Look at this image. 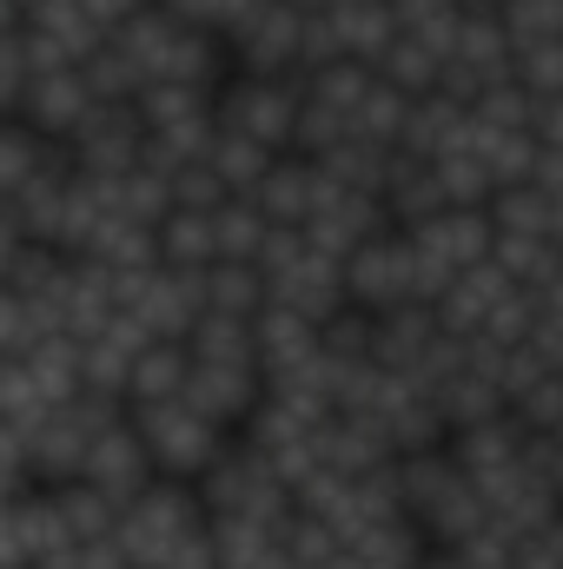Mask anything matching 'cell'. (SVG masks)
I'll list each match as a JSON object with an SVG mask.
<instances>
[{"mask_svg": "<svg viewBox=\"0 0 563 569\" xmlns=\"http://www.w3.org/2000/svg\"><path fill=\"white\" fill-rule=\"evenodd\" d=\"M298 80H259V73H226V87L213 93V127L239 133V140L266 146V152H292L298 133Z\"/></svg>", "mask_w": 563, "mask_h": 569, "instance_id": "cell-1", "label": "cell"}, {"mask_svg": "<svg viewBox=\"0 0 563 569\" xmlns=\"http://www.w3.org/2000/svg\"><path fill=\"white\" fill-rule=\"evenodd\" d=\"M140 443L152 463L192 477V470H213L226 457V425H213L206 411H192L186 398H166V405H140Z\"/></svg>", "mask_w": 563, "mask_h": 569, "instance_id": "cell-2", "label": "cell"}, {"mask_svg": "<svg viewBox=\"0 0 563 569\" xmlns=\"http://www.w3.org/2000/svg\"><path fill=\"white\" fill-rule=\"evenodd\" d=\"M345 305H358V311H372V318H385V311H398V305H424L405 232H378L372 246H358V252L345 259Z\"/></svg>", "mask_w": 563, "mask_h": 569, "instance_id": "cell-3", "label": "cell"}, {"mask_svg": "<svg viewBox=\"0 0 563 569\" xmlns=\"http://www.w3.org/2000/svg\"><path fill=\"white\" fill-rule=\"evenodd\" d=\"M298 33H305V13H292L285 0H259V7L233 27L226 60H233V73L298 80Z\"/></svg>", "mask_w": 563, "mask_h": 569, "instance_id": "cell-4", "label": "cell"}, {"mask_svg": "<svg viewBox=\"0 0 563 569\" xmlns=\"http://www.w3.org/2000/svg\"><path fill=\"white\" fill-rule=\"evenodd\" d=\"M60 152H67V166L80 179H120V172H134L146 159V127L134 107H93Z\"/></svg>", "mask_w": 563, "mask_h": 569, "instance_id": "cell-5", "label": "cell"}, {"mask_svg": "<svg viewBox=\"0 0 563 569\" xmlns=\"http://www.w3.org/2000/svg\"><path fill=\"white\" fill-rule=\"evenodd\" d=\"M87 113H93V93H87L80 73H27V93H20V113H13V120H20L33 140L67 146L80 133Z\"/></svg>", "mask_w": 563, "mask_h": 569, "instance_id": "cell-6", "label": "cell"}, {"mask_svg": "<svg viewBox=\"0 0 563 569\" xmlns=\"http://www.w3.org/2000/svg\"><path fill=\"white\" fill-rule=\"evenodd\" d=\"M266 305H279L292 318H305V325H325L332 311H345V266H332V259H318L312 246L266 279Z\"/></svg>", "mask_w": 563, "mask_h": 569, "instance_id": "cell-7", "label": "cell"}, {"mask_svg": "<svg viewBox=\"0 0 563 569\" xmlns=\"http://www.w3.org/2000/svg\"><path fill=\"white\" fill-rule=\"evenodd\" d=\"M325 192H332V179H325L318 159H305V152H279L273 172H266V186L253 192V206H259L273 226H305V219L325 206Z\"/></svg>", "mask_w": 563, "mask_h": 569, "instance_id": "cell-8", "label": "cell"}, {"mask_svg": "<svg viewBox=\"0 0 563 569\" xmlns=\"http://www.w3.org/2000/svg\"><path fill=\"white\" fill-rule=\"evenodd\" d=\"M325 20H332L338 53H345V60H358V67H378V60H385V47L398 40L392 0H332V7H325Z\"/></svg>", "mask_w": 563, "mask_h": 569, "instance_id": "cell-9", "label": "cell"}, {"mask_svg": "<svg viewBox=\"0 0 563 569\" xmlns=\"http://www.w3.org/2000/svg\"><path fill=\"white\" fill-rule=\"evenodd\" d=\"M152 252H159V266H166V272H186V279L213 272V266H219L213 212H179V206H172V212L152 226Z\"/></svg>", "mask_w": 563, "mask_h": 569, "instance_id": "cell-10", "label": "cell"}, {"mask_svg": "<svg viewBox=\"0 0 563 569\" xmlns=\"http://www.w3.org/2000/svg\"><path fill=\"white\" fill-rule=\"evenodd\" d=\"M464 113H471V107H457V100H444V93H424V100H412L405 133H398V152L431 166L437 152H451V146H457V133H464Z\"/></svg>", "mask_w": 563, "mask_h": 569, "instance_id": "cell-11", "label": "cell"}, {"mask_svg": "<svg viewBox=\"0 0 563 569\" xmlns=\"http://www.w3.org/2000/svg\"><path fill=\"white\" fill-rule=\"evenodd\" d=\"M186 371H192L186 345L152 338L140 358H134V371H127V398H134V411H140V405H166V398H179V391H186Z\"/></svg>", "mask_w": 563, "mask_h": 569, "instance_id": "cell-12", "label": "cell"}, {"mask_svg": "<svg viewBox=\"0 0 563 569\" xmlns=\"http://www.w3.org/2000/svg\"><path fill=\"white\" fill-rule=\"evenodd\" d=\"M372 67H358V60H332V67H318V73H298V93H305V107H318V113H332V120H345L352 127V113H358V100L372 93Z\"/></svg>", "mask_w": 563, "mask_h": 569, "instance_id": "cell-13", "label": "cell"}, {"mask_svg": "<svg viewBox=\"0 0 563 569\" xmlns=\"http://www.w3.org/2000/svg\"><path fill=\"white\" fill-rule=\"evenodd\" d=\"M266 232H273V219H266L253 199H226V206L213 212V246H219V266H259Z\"/></svg>", "mask_w": 563, "mask_h": 569, "instance_id": "cell-14", "label": "cell"}, {"mask_svg": "<svg viewBox=\"0 0 563 569\" xmlns=\"http://www.w3.org/2000/svg\"><path fill=\"white\" fill-rule=\"evenodd\" d=\"M273 159H279V152L239 140V133H213V152H206V166H213V179L226 186V199H253V192L266 186Z\"/></svg>", "mask_w": 563, "mask_h": 569, "instance_id": "cell-15", "label": "cell"}, {"mask_svg": "<svg viewBox=\"0 0 563 569\" xmlns=\"http://www.w3.org/2000/svg\"><path fill=\"white\" fill-rule=\"evenodd\" d=\"M199 284H206V311H213V318L253 325V318L266 311V272H259V266H213Z\"/></svg>", "mask_w": 563, "mask_h": 569, "instance_id": "cell-16", "label": "cell"}, {"mask_svg": "<svg viewBox=\"0 0 563 569\" xmlns=\"http://www.w3.org/2000/svg\"><path fill=\"white\" fill-rule=\"evenodd\" d=\"M491 232L504 239H551V192L531 179V186H504L491 199Z\"/></svg>", "mask_w": 563, "mask_h": 569, "instance_id": "cell-17", "label": "cell"}, {"mask_svg": "<svg viewBox=\"0 0 563 569\" xmlns=\"http://www.w3.org/2000/svg\"><path fill=\"white\" fill-rule=\"evenodd\" d=\"M392 20H398L405 40H418V47H431V53L444 60L451 33H457V20H464V0H392Z\"/></svg>", "mask_w": 563, "mask_h": 569, "instance_id": "cell-18", "label": "cell"}, {"mask_svg": "<svg viewBox=\"0 0 563 569\" xmlns=\"http://www.w3.org/2000/svg\"><path fill=\"white\" fill-rule=\"evenodd\" d=\"M437 67H444V60H437L431 47H418V40H405V33H398L372 73H378L385 87H398L405 100H424V93H437Z\"/></svg>", "mask_w": 563, "mask_h": 569, "instance_id": "cell-19", "label": "cell"}, {"mask_svg": "<svg viewBox=\"0 0 563 569\" xmlns=\"http://www.w3.org/2000/svg\"><path fill=\"white\" fill-rule=\"evenodd\" d=\"M511 80L544 107V100H563V33L557 40H537V47H517L511 53Z\"/></svg>", "mask_w": 563, "mask_h": 569, "instance_id": "cell-20", "label": "cell"}, {"mask_svg": "<svg viewBox=\"0 0 563 569\" xmlns=\"http://www.w3.org/2000/svg\"><path fill=\"white\" fill-rule=\"evenodd\" d=\"M159 7H166L179 27H192V33H206V40H219V47H226V40H233V27H239L259 0H159Z\"/></svg>", "mask_w": 563, "mask_h": 569, "instance_id": "cell-21", "label": "cell"}, {"mask_svg": "<svg viewBox=\"0 0 563 569\" xmlns=\"http://www.w3.org/2000/svg\"><path fill=\"white\" fill-rule=\"evenodd\" d=\"M146 7H159V0H80V13H87L100 33H120L127 20H140Z\"/></svg>", "mask_w": 563, "mask_h": 569, "instance_id": "cell-22", "label": "cell"}, {"mask_svg": "<svg viewBox=\"0 0 563 569\" xmlns=\"http://www.w3.org/2000/svg\"><path fill=\"white\" fill-rule=\"evenodd\" d=\"M13 252H20V232H13V219H7V206H0V284H7V266H13Z\"/></svg>", "mask_w": 563, "mask_h": 569, "instance_id": "cell-23", "label": "cell"}, {"mask_svg": "<svg viewBox=\"0 0 563 569\" xmlns=\"http://www.w3.org/2000/svg\"><path fill=\"white\" fill-rule=\"evenodd\" d=\"M285 7H292V13H325L332 0H285Z\"/></svg>", "mask_w": 563, "mask_h": 569, "instance_id": "cell-24", "label": "cell"}]
</instances>
